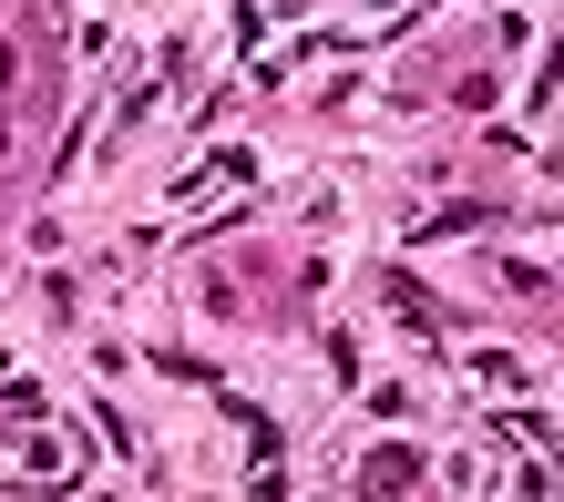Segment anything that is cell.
<instances>
[{
	"mask_svg": "<svg viewBox=\"0 0 564 502\" xmlns=\"http://www.w3.org/2000/svg\"><path fill=\"white\" fill-rule=\"evenodd\" d=\"M216 185H257V154H247V144L206 154V164H195V175H175V206H195V195H216Z\"/></svg>",
	"mask_w": 564,
	"mask_h": 502,
	"instance_id": "obj_1",
	"label": "cell"
},
{
	"mask_svg": "<svg viewBox=\"0 0 564 502\" xmlns=\"http://www.w3.org/2000/svg\"><path fill=\"white\" fill-rule=\"evenodd\" d=\"M390 308H401V318H411V328H442V297H421V287H411V277H390Z\"/></svg>",
	"mask_w": 564,
	"mask_h": 502,
	"instance_id": "obj_2",
	"label": "cell"
},
{
	"mask_svg": "<svg viewBox=\"0 0 564 502\" xmlns=\"http://www.w3.org/2000/svg\"><path fill=\"white\" fill-rule=\"evenodd\" d=\"M359 482H370V492H401V482H421V461H411V451H380Z\"/></svg>",
	"mask_w": 564,
	"mask_h": 502,
	"instance_id": "obj_3",
	"label": "cell"
},
{
	"mask_svg": "<svg viewBox=\"0 0 564 502\" xmlns=\"http://www.w3.org/2000/svg\"><path fill=\"white\" fill-rule=\"evenodd\" d=\"M0 411H21V421H42V390H31L21 370H0Z\"/></svg>",
	"mask_w": 564,
	"mask_h": 502,
	"instance_id": "obj_4",
	"label": "cell"
},
{
	"mask_svg": "<svg viewBox=\"0 0 564 502\" xmlns=\"http://www.w3.org/2000/svg\"><path fill=\"white\" fill-rule=\"evenodd\" d=\"M268 21H278V0H237V31H247V42H257Z\"/></svg>",
	"mask_w": 564,
	"mask_h": 502,
	"instance_id": "obj_5",
	"label": "cell"
}]
</instances>
